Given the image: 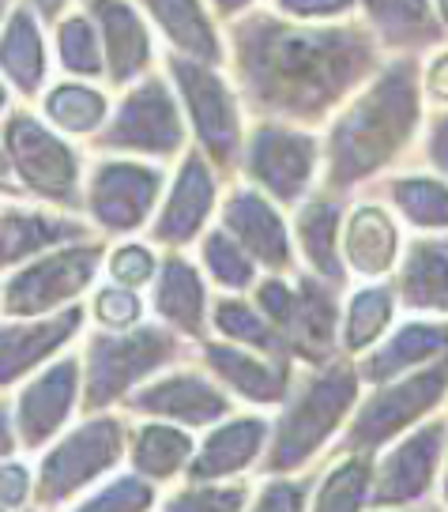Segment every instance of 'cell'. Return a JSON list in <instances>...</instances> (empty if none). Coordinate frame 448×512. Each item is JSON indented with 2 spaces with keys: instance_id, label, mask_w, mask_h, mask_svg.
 I'll return each mask as SVG.
<instances>
[{
  "instance_id": "obj_1",
  "label": "cell",
  "mask_w": 448,
  "mask_h": 512,
  "mask_svg": "<svg viewBox=\"0 0 448 512\" xmlns=\"http://www.w3.org/2000/svg\"><path fill=\"white\" fill-rule=\"evenodd\" d=\"M381 53L369 23H294L279 12H249L230 23L245 106L294 128H313L343 110L384 68Z\"/></svg>"
},
{
  "instance_id": "obj_2",
  "label": "cell",
  "mask_w": 448,
  "mask_h": 512,
  "mask_svg": "<svg viewBox=\"0 0 448 512\" xmlns=\"http://www.w3.org/2000/svg\"><path fill=\"white\" fill-rule=\"evenodd\" d=\"M422 121L418 61L396 57L336 113L324 147V185L347 192L381 174L415 140Z\"/></svg>"
},
{
  "instance_id": "obj_3",
  "label": "cell",
  "mask_w": 448,
  "mask_h": 512,
  "mask_svg": "<svg viewBox=\"0 0 448 512\" xmlns=\"http://www.w3.org/2000/svg\"><path fill=\"white\" fill-rule=\"evenodd\" d=\"M362 373L347 358H332L313 369V377L287 400V415L279 418L268 456V475H294L302 471L320 448L328 445L336 430L358 403Z\"/></svg>"
},
{
  "instance_id": "obj_4",
  "label": "cell",
  "mask_w": 448,
  "mask_h": 512,
  "mask_svg": "<svg viewBox=\"0 0 448 512\" xmlns=\"http://www.w3.org/2000/svg\"><path fill=\"white\" fill-rule=\"evenodd\" d=\"M16 177L34 200L61 211L87 204L80 192V151L49 121L27 110L4 117V177Z\"/></svg>"
},
{
  "instance_id": "obj_5",
  "label": "cell",
  "mask_w": 448,
  "mask_h": 512,
  "mask_svg": "<svg viewBox=\"0 0 448 512\" xmlns=\"http://www.w3.org/2000/svg\"><path fill=\"white\" fill-rule=\"evenodd\" d=\"M177 354V336L170 328L140 324L128 332H95L87 343V373H83V407L106 411L110 403L128 400L136 384L151 377Z\"/></svg>"
},
{
  "instance_id": "obj_6",
  "label": "cell",
  "mask_w": 448,
  "mask_h": 512,
  "mask_svg": "<svg viewBox=\"0 0 448 512\" xmlns=\"http://www.w3.org/2000/svg\"><path fill=\"white\" fill-rule=\"evenodd\" d=\"M102 264H106L102 241H76L23 264L4 279V317L34 320L72 309L83 290L95 283Z\"/></svg>"
},
{
  "instance_id": "obj_7",
  "label": "cell",
  "mask_w": 448,
  "mask_h": 512,
  "mask_svg": "<svg viewBox=\"0 0 448 512\" xmlns=\"http://www.w3.org/2000/svg\"><path fill=\"white\" fill-rule=\"evenodd\" d=\"M170 80L189 110L196 144L204 147L208 162L219 170H234L249 140V132L241 128V106L234 87L226 83L219 68L177 57V53H170Z\"/></svg>"
},
{
  "instance_id": "obj_8",
  "label": "cell",
  "mask_w": 448,
  "mask_h": 512,
  "mask_svg": "<svg viewBox=\"0 0 448 512\" xmlns=\"http://www.w3.org/2000/svg\"><path fill=\"white\" fill-rule=\"evenodd\" d=\"M448 396V358L433 362V366L407 373L400 381L377 384V392L369 396L358 411L347 437H343V452H377L381 445H392L400 433H411L422 426V418L433 407H441Z\"/></svg>"
},
{
  "instance_id": "obj_9",
  "label": "cell",
  "mask_w": 448,
  "mask_h": 512,
  "mask_svg": "<svg viewBox=\"0 0 448 512\" xmlns=\"http://www.w3.org/2000/svg\"><path fill=\"white\" fill-rule=\"evenodd\" d=\"M102 151H125L147 159H174L185 151V121L177 98L162 76H144L117 102L106 128L95 136Z\"/></svg>"
},
{
  "instance_id": "obj_10",
  "label": "cell",
  "mask_w": 448,
  "mask_h": 512,
  "mask_svg": "<svg viewBox=\"0 0 448 512\" xmlns=\"http://www.w3.org/2000/svg\"><path fill=\"white\" fill-rule=\"evenodd\" d=\"M128 445H132V433L125 430L121 418L98 415L80 422L64 441L49 448V456L38 467V482H34L38 505H61L72 494H80L83 486H91L117 467Z\"/></svg>"
},
{
  "instance_id": "obj_11",
  "label": "cell",
  "mask_w": 448,
  "mask_h": 512,
  "mask_svg": "<svg viewBox=\"0 0 448 512\" xmlns=\"http://www.w3.org/2000/svg\"><path fill=\"white\" fill-rule=\"evenodd\" d=\"M241 166L256 189L272 196L275 204H305V192L320 166V144L309 128L260 121L249 128Z\"/></svg>"
},
{
  "instance_id": "obj_12",
  "label": "cell",
  "mask_w": 448,
  "mask_h": 512,
  "mask_svg": "<svg viewBox=\"0 0 448 512\" xmlns=\"http://www.w3.org/2000/svg\"><path fill=\"white\" fill-rule=\"evenodd\" d=\"M166 177L155 162L102 159L87 181V211L91 226L102 234H132L155 215Z\"/></svg>"
},
{
  "instance_id": "obj_13",
  "label": "cell",
  "mask_w": 448,
  "mask_h": 512,
  "mask_svg": "<svg viewBox=\"0 0 448 512\" xmlns=\"http://www.w3.org/2000/svg\"><path fill=\"white\" fill-rule=\"evenodd\" d=\"M445 456V422H422L384 452L373 479V509H403L433 490Z\"/></svg>"
},
{
  "instance_id": "obj_14",
  "label": "cell",
  "mask_w": 448,
  "mask_h": 512,
  "mask_svg": "<svg viewBox=\"0 0 448 512\" xmlns=\"http://www.w3.org/2000/svg\"><path fill=\"white\" fill-rule=\"evenodd\" d=\"M219 226L253 256L260 268H268L272 275L290 272L294 249H290L287 223H283L272 196H264L256 185H234L226 192Z\"/></svg>"
},
{
  "instance_id": "obj_15",
  "label": "cell",
  "mask_w": 448,
  "mask_h": 512,
  "mask_svg": "<svg viewBox=\"0 0 448 512\" xmlns=\"http://www.w3.org/2000/svg\"><path fill=\"white\" fill-rule=\"evenodd\" d=\"M215 200H219V177L211 170L208 155L189 151L177 166L174 185L166 192V204L151 223V238L177 253L181 245L200 238V230L208 226L211 211H215Z\"/></svg>"
},
{
  "instance_id": "obj_16",
  "label": "cell",
  "mask_w": 448,
  "mask_h": 512,
  "mask_svg": "<svg viewBox=\"0 0 448 512\" xmlns=\"http://www.w3.org/2000/svg\"><path fill=\"white\" fill-rule=\"evenodd\" d=\"M80 358H57L46 373H38L16 403V418L12 426L19 433V445L23 448H42L46 441H53L61 426L76 411V396H80Z\"/></svg>"
},
{
  "instance_id": "obj_17",
  "label": "cell",
  "mask_w": 448,
  "mask_h": 512,
  "mask_svg": "<svg viewBox=\"0 0 448 512\" xmlns=\"http://www.w3.org/2000/svg\"><path fill=\"white\" fill-rule=\"evenodd\" d=\"M339 298L336 283L305 272L294 279V309L283 328L290 358H302L309 366H324L336 358L339 347Z\"/></svg>"
},
{
  "instance_id": "obj_18",
  "label": "cell",
  "mask_w": 448,
  "mask_h": 512,
  "mask_svg": "<svg viewBox=\"0 0 448 512\" xmlns=\"http://www.w3.org/2000/svg\"><path fill=\"white\" fill-rule=\"evenodd\" d=\"M128 411L147 418H170L177 426H211L226 418L230 400L223 396V388L215 381H208L204 373H166L155 384L136 388L125 400Z\"/></svg>"
},
{
  "instance_id": "obj_19",
  "label": "cell",
  "mask_w": 448,
  "mask_h": 512,
  "mask_svg": "<svg viewBox=\"0 0 448 512\" xmlns=\"http://www.w3.org/2000/svg\"><path fill=\"white\" fill-rule=\"evenodd\" d=\"M448 358V320H407L392 336H384L373 351L366 354V362L358 366L366 384H388L400 381L407 373L445 362Z\"/></svg>"
},
{
  "instance_id": "obj_20",
  "label": "cell",
  "mask_w": 448,
  "mask_h": 512,
  "mask_svg": "<svg viewBox=\"0 0 448 512\" xmlns=\"http://www.w3.org/2000/svg\"><path fill=\"white\" fill-rule=\"evenodd\" d=\"M200 354L219 381L249 403H287L290 400V358H268L238 343H200Z\"/></svg>"
},
{
  "instance_id": "obj_21",
  "label": "cell",
  "mask_w": 448,
  "mask_h": 512,
  "mask_svg": "<svg viewBox=\"0 0 448 512\" xmlns=\"http://www.w3.org/2000/svg\"><path fill=\"white\" fill-rule=\"evenodd\" d=\"M87 12L98 23L106 49V76L113 87H128L151 68V34L128 0H87Z\"/></svg>"
},
{
  "instance_id": "obj_22",
  "label": "cell",
  "mask_w": 448,
  "mask_h": 512,
  "mask_svg": "<svg viewBox=\"0 0 448 512\" xmlns=\"http://www.w3.org/2000/svg\"><path fill=\"white\" fill-rule=\"evenodd\" d=\"M83 309H61L49 317L34 320H8L4 324V343H0V384H16L23 373H31L38 362H46L53 354L68 347L72 336H80Z\"/></svg>"
},
{
  "instance_id": "obj_23",
  "label": "cell",
  "mask_w": 448,
  "mask_h": 512,
  "mask_svg": "<svg viewBox=\"0 0 448 512\" xmlns=\"http://www.w3.org/2000/svg\"><path fill=\"white\" fill-rule=\"evenodd\" d=\"M343 264L347 272L362 275V279H381L388 275L403 256L400 223L392 219V211L381 204H358L343 223Z\"/></svg>"
},
{
  "instance_id": "obj_24",
  "label": "cell",
  "mask_w": 448,
  "mask_h": 512,
  "mask_svg": "<svg viewBox=\"0 0 448 512\" xmlns=\"http://www.w3.org/2000/svg\"><path fill=\"white\" fill-rule=\"evenodd\" d=\"M396 298L411 313H448V238L445 234H422L407 241L396 272Z\"/></svg>"
},
{
  "instance_id": "obj_25",
  "label": "cell",
  "mask_w": 448,
  "mask_h": 512,
  "mask_svg": "<svg viewBox=\"0 0 448 512\" xmlns=\"http://www.w3.org/2000/svg\"><path fill=\"white\" fill-rule=\"evenodd\" d=\"M268 418L260 415H245V418H230L223 426L204 437V445L196 448L189 467L192 482H223L234 479L241 471H249L256 464V456L264 452V441H268Z\"/></svg>"
},
{
  "instance_id": "obj_26",
  "label": "cell",
  "mask_w": 448,
  "mask_h": 512,
  "mask_svg": "<svg viewBox=\"0 0 448 512\" xmlns=\"http://www.w3.org/2000/svg\"><path fill=\"white\" fill-rule=\"evenodd\" d=\"M140 4H144L147 16L155 19V27L177 57L211 64V68L223 64L226 46L219 38L215 12L208 8V0H140Z\"/></svg>"
},
{
  "instance_id": "obj_27",
  "label": "cell",
  "mask_w": 448,
  "mask_h": 512,
  "mask_svg": "<svg viewBox=\"0 0 448 512\" xmlns=\"http://www.w3.org/2000/svg\"><path fill=\"white\" fill-rule=\"evenodd\" d=\"M68 241H91V226L68 211L4 208V268H23L38 256L64 249Z\"/></svg>"
},
{
  "instance_id": "obj_28",
  "label": "cell",
  "mask_w": 448,
  "mask_h": 512,
  "mask_svg": "<svg viewBox=\"0 0 448 512\" xmlns=\"http://www.w3.org/2000/svg\"><path fill=\"white\" fill-rule=\"evenodd\" d=\"M155 313L166 320V328H174L177 336L204 339L208 328V290L204 279L196 272V264L185 260L181 253L162 256L159 279H155Z\"/></svg>"
},
{
  "instance_id": "obj_29",
  "label": "cell",
  "mask_w": 448,
  "mask_h": 512,
  "mask_svg": "<svg viewBox=\"0 0 448 512\" xmlns=\"http://www.w3.org/2000/svg\"><path fill=\"white\" fill-rule=\"evenodd\" d=\"M343 223L347 215L336 196H309L305 204H298V215H294V238L302 245L305 264L313 268V275L336 287L347 283V264H343V245H339Z\"/></svg>"
},
{
  "instance_id": "obj_30",
  "label": "cell",
  "mask_w": 448,
  "mask_h": 512,
  "mask_svg": "<svg viewBox=\"0 0 448 512\" xmlns=\"http://www.w3.org/2000/svg\"><path fill=\"white\" fill-rule=\"evenodd\" d=\"M358 8L384 49L415 53L445 38V23L430 0H358Z\"/></svg>"
},
{
  "instance_id": "obj_31",
  "label": "cell",
  "mask_w": 448,
  "mask_h": 512,
  "mask_svg": "<svg viewBox=\"0 0 448 512\" xmlns=\"http://www.w3.org/2000/svg\"><path fill=\"white\" fill-rule=\"evenodd\" d=\"M46 42H42V16L31 4H16L4 19V80L16 87L19 98H38L46 83Z\"/></svg>"
},
{
  "instance_id": "obj_32",
  "label": "cell",
  "mask_w": 448,
  "mask_h": 512,
  "mask_svg": "<svg viewBox=\"0 0 448 512\" xmlns=\"http://www.w3.org/2000/svg\"><path fill=\"white\" fill-rule=\"evenodd\" d=\"M132 467L136 475H144L147 482H166L189 471L196 445H192L189 430L181 426H166V422H144L132 430V445H128Z\"/></svg>"
},
{
  "instance_id": "obj_33",
  "label": "cell",
  "mask_w": 448,
  "mask_h": 512,
  "mask_svg": "<svg viewBox=\"0 0 448 512\" xmlns=\"http://www.w3.org/2000/svg\"><path fill=\"white\" fill-rule=\"evenodd\" d=\"M110 98L80 80L53 83L42 95V117L64 136H98L106 128Z\"/></svg>"
},
{
  "instance_id": "obj_34",
  "label": "cell",
  "mask_w": 448,
  "mask_h": 512,
  "mask_svg": "<svg viewBox=\"0 0 448 512\" xmlns=\"http://www.w3.org/2000/svg\"><path fill=\"white\" fill-rule=\"evenodd\" d=\"M396 302H400L396 287H384V283H366V287L354 290L347 298V309H343V336H339L343 351H373L396 320Z\"/></svg>"
},
{
  "instance_id": "obj_35",
  "label": "cell",
  "mask_w": 448,
  "mask_h": 512,
  "mask_svg": "<svg viewBox=\"0 0 448 512\" xmlns=\"http://www.w3.org/2000/svg\"><path fill=\"white\" fill-rule=\"evenodd\" d=\"M211 324L226 343H238L268 358H290L283 332L260 313V305H249L245 298H219L211 305Z\"/></svg>"
},
{
  "instance_id": "obj_36",
  "label": "cell",
  "mask_w": 448,
  "mask_h": 512,
  "mask_svg": "<svg viewBox=\"0 0 448 512\" xmlns=\"http://www.w3.org/2000/svg\"><path fill=\"white\" fill-rule=\"evenodd\" d=\"M388 200L407 226L422 234L448 230V181L437 174H403L388 185Z\"/></svg>"
},
{
  "instance_id": "obj_37",
  "label": "cell",
  "mask_w": 448,
  "mask_h": 512,
  "mask_svg": "<svg viewBox=\"0 0 448 512\" xmlns=\"http://www.w3.org/2000/svg\"><path fill=\"white\" fill-rule=\"evenodd\" d=\"M373 479H377V464L366 452H351L317 486L313 512H366L373 505Z\"/></svg>"
},
{
  "instance_id": "obj_38",
  "label": "cell",
  "mask_w": 448,
  "mask_h": 512,
  "mask_svg": "<svg viewBox=\"0 0 448 512\" xmlns=\"http://www.w3.org/2000/svg\"><path fill=\"white\" fill-rule=\"evenodd\" d=\"M57 57L72 80H98L106 72V49L91 12H68L57 23Z\"/></svg>"
},
{
  "instance_id": "obj_39",
  "label": "cell",
  "mask_w": 448,
  "mask_h": 512,
  "mask_svg": "<svg viewBox=\"0 0 448 512\" xmlns=\"http://www.w3.org/2000/svg\"><path fill=\"white\" fill-rule=\"evenodd\" d=\"M200 264H204L211 279H215L223 290H230V294H241V290L256 287V260L226 234L223 226H215V230L204 234Z\"/></svg>"
},
{
  "instance_id": "obj_40",
  "label": "cell",
  "mask_w": 448,
  "mask_h": 512,
  "mask_svg": "<svg viewBox=\"0 0 448 512\" xmlns=\"http://www.w3.org/2000/svg\"><path fill=\"white\" fill-rule=\"evenodd\" d=\"M155 505V486L144 475H121L91 494L76 512H147Z\"/></svg>"
},
{
  "instance_id": "obj_41",
  "label": "cell",
  "mask_w": 448,
  "mask_h": 512,
  "mask_svg": "<svg viewBox=\"0 0 448 512\" xmlns=\"http://www.w3.org/2000/svg\"><path fill=\"white\" fill-rule=\"evenodd\" d=\"M249 505V486H204L192 482L185 490H177L162 512H245Z\"/></svg>"
},
{
  "instance_id": "obj_42",
  "label": "cell",
  "mask_w": 448,
  "mask_h": 512,
  "mask_svg": "<svg viewBox=\"0 0 448 512\" xmlns=\"http://www.w3.org/2000/svg\"><path fill=\"white\" fill-rule=\"evenodd\" d=\"M159 256L155 249H147L140 241H125V245H117L110 256H106V272L117 287H128V290H140L147 283H155V275H159Z\"/></svg>"
},
{
  "instance_id": "obj_43",
  "label": "cell",
  "mask_w": 448,
  "mask_h": 512,
  "mask_svg": "<svg viewBox=\"0 0 448 512\" xmlns=\"http://www.w3.org/2000/svg\"><path fill=\"white\" fill-rule=\"evenodd\" d=\"M144 317V302L140 294L128 287H102L95 294V320L102 324V332H128V328H140Z\"/></svg>"
},
{
  "instance_id": "obj_44",
  "label": "cell",
  "mask_w": 448,
  "mask_h": 512,
  "mask_svg": "<svg viewBox=\"0 0 448 512\" xmlns=\"http://www.w3.org/2000/svg\"><path fill=\"white\" fill-rule=\"evenodd\" d=\"M272 8L294 23H347L358 0H272Z\"/></svg>"
},
{
  "instance_id": "obj_45",
  "label": "cell",
  "mask_w": 448,
  "mask_h": 512,
  "mask_svg": "<svg viewBox=\"0 0 448 512\" xmlns=\"http://www.w3.org/2000/svg\"><path fill=\"white\" fill-rule=\"evenodd\" d=\"M249 512H305V486L279 475V479L264 482V490L256 494Z\"/></svg>"
},
{
  "instance_id": "obj_46",
  "label": "cell",
  "mask_w": 448,
  "mask_h": 512,
  "mask_svg": "<svg viewBox=\"0 0 448 512\" xmlns=\"http://www.w3.org/2000/svg\"><path fill=\"white\" fill-rule=\"evenodd\" d=\"M34 494V482L27 464L19 460H4V512H19L23 501Z\"/></svg>"
},
{
  "instance_id": "obj_47",
  "label": "cell",
  "mask_w": 448,
  "mask_h": 512,
  "mask_svg": "<svg viewBox=\"0 0 448 512\" xmlns=\"http://www.w3.org/2000/svg\"><path fill=\"white\" fill-rule=\"evenodd\" d=\"M426 159L433 162L437 177L448 181V110H441L430 121V132H426Z\"/></svg>"
},
{
  "instance_id": "obj_48",
  "label": "cell",
  "mask_w": 448,
  "mask_h": 512,
  "mask_svg": "<svg viewBox=\"0 0 448 512\" xmlns=\"http://www.w3.org/2000/svg\"><path fill=\"white\" fill-rule=\"evenodd\" d=\"M426 95H430L433 102L448 106V49L437 53V57L426 64Z\"/></svg>"
},
{
  "instance_id": "obj_49",
  "label": "cell",
  "mask_w": 448,
  "mask_h": 512,
  "mask_svg": "<svg viewBox=\"0 0 448 512\" xmlns=\"http://www.w3.org/2000/svg\"><path fill=\"white\" fill-rule=\"evenodd\" d=\"M256 0H208V8L215 12L219 19H226V23H234V19H241V12H249Z\"/></svg>"
},
{
  "instance_id": "obj_50",
  "label": "cell",
  "mask_w": 448,
  "mask_h": 512,
  "mask_svg": "<svg viewBox=\"0 0 448 512\" xmlns=\"http://www.w3.org/2000/svg\"><path fill=\"white\" fill-rule=\"evenodd\" d=\"M38 16L46 19V23H61L64 19V8L72 4V0H27Z\"/></svg>"
},
{
  "instance_id": "obj_51",
  "label": "cell",
  "mask_w": 448,
  "mask_h": 512,
  "mask_svg": "<svg viewBox=\"0 0 448 512\" xmlns=\"http://www.w3.org/2000/svg\"><path fill=\"white\" fill-rule=\"evenodd\" d=\"M433 8H437V16H441V23H445L448 31V0H433Z\"/></svg>"
},
{
  "instance_id": "obj_52",
  "label": "cell",
  "mask_w": 448,
  "mask_h": 512,
  "mask_svg": "<svg viewBox=\"0 0 448 512\" xmlns=\"http://www.w3.org/2000/svg\"><path fill=\"white\" fill-rule=\"evenodd\" d=\"M441 497H445V505H448V460H445V482H441Z\"/></svg>"
}]
</instances>
